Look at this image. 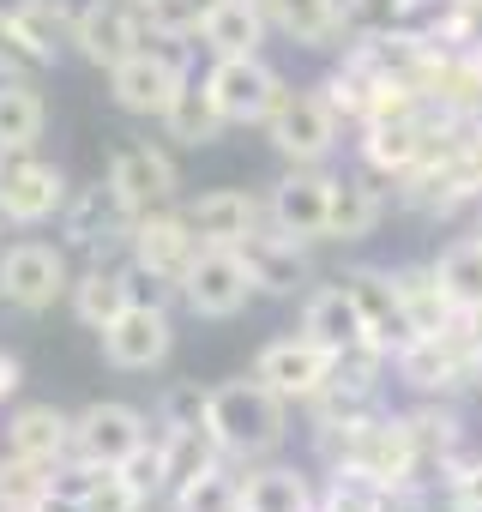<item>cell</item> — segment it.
Listing matches in <instances>:
<instances>
[{"label":"cell","instance_id":"6da1fadb","mask_svg":"<svg viewBox=\"0 0 482 512\" xmlns=\"http://www.w3.org/2000/svg\"><path fill=\"white\" fill-rule=\"evenodd\" d=\"M205 428H211V440H217L223 458H235V464H260V458H272V452L284 446V434H290V398L272 392L260 374H248V380H223V386H211Z\"/></svg>","mask_w":482,"mask_h":512},{"label":"cell","instance_id":"7a4b0ae2","mask_svg":"<svg viewBox=\"0 0 482 512\" xmlns=\"http://www.w3.org/2000/svg\"><path fill=\"white\" fill-rule=\"evenodd\" d=\"M320 452L332 464H350V470H368L374 482H386L392 494H410L416 470H422V452H416V434H410V416L404 410H374L350 428H320L314 434Z\"/></svg>","mask_w":482,"mask_h":512},{"label":"cell","instance_id":"3957f363","mask_svg":"<svg viewBox=\"0 0 482 512\" xmlns=\"http://www.w3.org/2000/svg\"><path fill=\"white\" fill-rule=\"evenodd\" d=\"M199 253H205V241L193 235V223H187L181 205L139 211V223H133V235H127V260H133L163 296H181V278L193 272Z\"/></svg>","mask_w":482,"mask_h":512},{"label":"cell","instance_id":"277c9868","mask_svg":"<svg viewBox=\"0 0 482 512\" xmlns=\"http://www.w3.org/2000/svg\"><path fill=\"white\" fill-rule=\"evenodd\" d=\"M67 175L61 163L37 157V145H0V217L13 229H37L67 211Z\"/></svg>","mask_w":482,"mask_h":512},{"label":"cell","instance_id":"5b68a950","mask_svg":"<svg viewBox=\"0 0 482 512\" xmlns=\"http://www.w3.org/2000/svg\"><path fill=\"white\" fill-rule=\"evenodd\" d=\"M205 91H211V103L223 109L229 127H266L290 85L278 79V67L266 55H211Z\"/></svg>","mask_w":482,"mask_h":512},{"label":"cell","instance_id":"8992f818","mask_svg":"<svg viewBox=\"0 0 482 512\" xmlns=\"http://www.w3.org/2000/svg\"><path fill=\"white\" fill-rule=\"evenodd\" d=\"M67 290H73L67 247H55V241H13V247H0V302H7V308L49 314Z\"/></svg>","mask_w":482,"mask_h":512},{"label":"cell","instance_id":"52a82bcc","mask_svg":"<svg viewBox=\"0 0 482 512\" xmlns=\"http://www.w3.org/2000/svg\"><path fill=\"white\" fill-rule=\"evenodd\" d=\"M392 374H398L410 392H422V398H446V392H464V386L482 380V356L464 344V332H458V320H452V326L434 332V338H410V344L392 356Z\"/></svg>","mask_w":482,"mask_h":512},{"label":"cell","instance_id":"ba28073f","mask_svg":"<svg viewBox=\"0 0 482 512\" xmlns=\"http://www.w3.org/2000/svg\"><path fill=\"white\" fill-rule=\"evenodd\" d=\"M97 344H103V362H109L115 374H151V368H163L169 350H175V320H169L163 302L133 296V302L97 332Z\"/></svg>","mask_w":482,"mask_h":512},{"label":"cell","instance_id":"9c48e42d","mask_svg":"<svg viewBox=\"0 0 482 512\" xmlns=\"http://www.w3.org/2000/svg\"><path fill=\"white\" fill-rule=\"evenodd\" d=\"M254 296H260V284H254V266L241 247H205L193 272L181 278V302L199 320H235Z\"/></svg>","mask_w":482,"mask_h":512},{"label":"cell","instance_id":"30bf717a","mask_svg":"<svg viewBox=\"0 0 482 512\" xmlns=\"http://www.w3.org/2000/svg\"><path fill=\"white\" fill-rule=\"evenodd\" d=\"M187 79H193V73H187V61H181V55H169V49H151V43H145V49H133L121 67H109V97H115V109H121V115L163 121Z\"/></svg>","mask_w":482,"mask_h":512},{"label":"cell","instance_id":"8fae6325","mask_svg":"<svg viewBox=\"0 0 482 512\" xmlns=\"http://www.w3.org/2000/svg\"><path fill=\"white\" fill-rule=\"evenodd\" d=\"M266 133H272L284 163H326L338 151V139H344V121H338V109L320 91H284V103L272 109Z\"/></svg>","mask_w":482,"mask_h":512},{"label":"cell","instance_id":"7c38bea8","mask_svg":"<svg viewBox=\"0 0 482 512\" xmlns=\"http://www.w3.org/2000/svg\"><path fill=\"white\" fill-rule=\"evenodd\" d=\"M133 223H139V211L115 193V181L103 175L97 187H79L73 199H67V211H61V229H67V247H79V253H91V260H103V253H115V247H127V235H133Z\"/></svg>","mask_w":482,"mask_h":512},{"label":"cell","instance_id":"4fadbf2b","mask_svg":"<svg viewBox=\"0 0 482 512\" xmlns=\"http://www.w3.org/2000/svg\"><path fill=\"white\" fill-rule=\"evenodd\" d=\"M332 368H338V350H326V344H320V338H308V332L272 338V344L254 356V374H260L272 392H284L290 404L320 398V392H326V380H332Z\"/></svg>","mask_w":482,"mask_h":512},{"label":"cell","instance_id":"5bb4252c","mask_svg":"<svg viewBox=\"0 0 482 512\" xmlns=\"http://www.w3.org/2000/svg\"><path fill=\"white\" fill-rule=\"evenodd\" d=\"M145 440H151V422H145L139 404L103 398V404H85L73 416V452L91 458V464H127Z\"/></svg>","mask_w":482,"mask_h":512},{"label":"cell","instance_id":"9a60e30c","mask_svg":"<svg viewBox=\"0 0 482 512\" xmlns=\"http://www.w3.org/2000/svg\"><path fill=\"white\" fill-rule=\"evenodd\" d=\"M151 37H145V25H139V7L133 0H91V7H79V19H73V49H79V61H91V67H121L133 49H145Z\"/></svg>","mask_w":482,"mask_h":512},{"label":"cell","instance_id":"2e32d148","mask_svg":"<svg viewBox=\"0 0 482 512\" xmlns=\"http://www.w3.org/2000/svg\"><path fill=\"white\" fill-rule=\"evenodd\" d=\"M326 211H332V175L320 163H290V175L266 199V223L296 241H326Z\"/></svg>","mask_w":482,"mask_h":512},{"label":"cell","instance_id":"e0dca14e","mask_svg":"<svg viewBox=\"0 0 482 512\" xmlns=\"http://www.w3.org/2000/svg\"><path fill=\"white\" fill-rule=\"evenodd\" d=\"M181 211H187V223L205 247H248V235L266 229V205L248 187H211Z\"/></svg>","mask_w":482,"mask_h":512},{"label":"cell","instance_id":"ac0fdd59","mask_svg":"<svg viewBox=\"0 0 482 512\" xmlns=\"http://www.w3.org/2000/svg\"><path fill=\"white\" fill-rule=\"evenodd\" d=\"M109 181H115V193H121L133 211L175 205V193H181V169H175V157L157 151V145H121V151L109 157Z\"/></svg>","mask_w":482,"mask_h":512},{"label":"cell","instance_id":"d6986e66","mask_svg":"<svg viewBox=\"0 0 482 512\" xmlns=\"http://www.w3.org/2000/svg\"><path fill=\"white\" fill-rule=\"evenodd\" d=\"M344 284H350V296H356V308H362L368 338L398 356V350L416 338V332H410V314H404V296H398V278H392L386 266H356V272H344Z\"/></svg>","mask_w":482,"mask_h":512},{"label":"cell","instance_id":"ffe728a7","mask_svg":"<svg viewBox=\"0 0 482 512\" xmlns=\"http://www.w3.org/2000/svg\"><path fill=\"white\" fill-rule=\"evenodd\" d=\"M0 452L13 458H37V464H61L73 452V416L55 404H19L0 428Z\"/></svg>","mask_w":482,"mask_h":512},{"label":"cell","instance_id":"44dd1931","mask_svg":"<svg viewBox=\"0 0 482 512\" xmlns=\"http://www.w3.org/2000/svg\"><path fill=\"white\" fill-rule=\"evenodd\" d=\"M422 139H428V109H422V115H398V121H368V127H356L362 163H368L374 175H386V181H404V175L416 169Z\"/></svg>","mask_w":482,"mask_h":512},{"label":"cell","instance_id":"7402d4cb","mask_svg":"<svg viewBox=\"0 0 482 512\" xmlns=\"http://www.w3.org/2000/svg\"><path fill=\"white\" fill-rule=\"evenodd\" d=\"M266 31H272L266 0H211L205 25H199V43L211 55H260Z\"/></svg>","mask_w":482,"mask_h":512},{"label":"cell","instance_id":"603a6c76","mask_svg":"<svg viewBox=\"0 0 482 512\" xmlns=\"http://www.w3.org/2000/svg\"><path fill=\"white\" fill-rule=\"evenodd\" d=\"M248 266H254V284L266 290V296H296L302 284H308V241H296V235H284V229H260V235H248Z\"/></svg>","mask_w":482,"mask_h":512},{"label":"cell","instance_id":"cb8c5ba5","mask_svg":"<svg viewBox=\"0 0 482 512\" xmlns=\"http://www.w3.org/2000/svg\"><path fill=\"white\" fill-rule=\"evenodd\" d=\"M241 512H320V494L296 464H248L241 470Z\"/></svg>","mask_w":482,"mask_h":512},{"label":"cell","instance_id":"d4e9b609","mask_svg":"<svg viewBox=\"0 0 482 512\" xmlns=\"http://www.w3.org/2000/svg\"><path fill=\"white\" fill-rule=\"evenodd\" d=\"M302 332L308 338H320L326 350H356V344H374L368 338V326H362V308H356V296H350V284L338 278V284H320L314 296H308V308H302Z\"/></svg>","mask_w":482,"mask_h":512},{"label":"cell","instance_id":"484cf974","mask_svg":"<svg viewBox=\"0 0 482 512\" xmlns=\"http://www.w3.org/2000/svg\"><path fill=\"white\" fill-rule=\"evenodd\" d=\"M272 31H284L296 49H338L350 19H344V0H266Z\"/></svg>","mask_w":482,"mask_h":512},{"label":"cell","instance_id":"4316f807","mask_svg":"<svg viewBox=\"0 0 482 512\" xmlns=\"http://www.w3.org/2000/svg\"><path fill=\"white\" fill-rule=\"evenodd\" d=\"M67 302H73V314H79V326H91V332H103L127 302H133V278H127V266H103V260H91L79 278H73V290H67Z\"/></svg>","mask_w":482,"mask_h":512},{"label":"cell","instance_id":"83f0119b","mask_svg":"<svg viewBox=\"0 0 482 512\" xmlns=\"http://www.w3.org/2000/svg\"><path fill=\"white\" fill-rule=\"evenodd\" d=\"M386 199L368 175H332V211H326V241H368L380 223Z\"/></svg>","mask_w":482,"mask_h":512},{"label":"cell","instance_id":"f1b7e54d","mask_svg":"<svg viewBox=\"0 0 482 512\" xmlns=\"http://www.w3.org/2000/svg\"><path fill=\"white\" fill-rule=\"evenodd\" d=\"M398 296H404V314H410V332L416 338H434L458 320V302L446 296V284L434 278V260L428 266H398Z\"/></svg>","mask_w":482,"mask_h":512},{"label":"cell","instance_id":"f546056e","mask_svg":"<svg viewBox=\"0 0 482 512\" xmlns=\"http://www.w3.org/2000/svg\"><path fill=\"white\" fill-rule=\"evenodd\" d=\"M73 19H79V7H67V0H19L13 7V25H19L25 49L37 55V67L61 61V49L73 43Z\"/></svg>","mask_w":482,"mask_h":512},{"label":"cell","instance_id":"4dcf8cb0","mask_svg":"<svg viewBox=\"0 0 482 512\" xmlns=\"http://www.w3.org/2000/svg\"><path fill=\"white\" fill-rule=\"evenodd\" d=\"M157 446H163V494H181L187 482H199L205 470H217V464H223V452H217L211 428H163V434H157Z\"/></svg>","mask_w":482,"mask_h":512},{"label":"cell","instance_id":"1f68e13d","mask_svg":"<svg viewBox=\"0 0 482 512\" xmlns=\"http://www.w3.org/2000/svg\"><path fill=\"white\" fill-rule=\"evenodd\" d=\"M314 91H320V97L338 109V121L362 127V121L374 115V91H380V73H374V67H368L356 49H350V55H344V61H338V67H332L320 85H314Z\"/></svg>","mask_w":482,"mask_h":512},{"label":"cell","instance_id":"d6a6232c","mask_svg":"<svg viewBox=\"0 0 482 512\" xmlns=\"http://www.w3.org/2000/svg\"><path fill=\"white\" fill-rule=\"evenodd\" d=\"M163 127H169V139H181V145H217L223 139V109L211 103V91H205V79H187L181 85V97L169 103V115H163Z\"/></svg>","mask_w":482,"mask_h":512},{"label":"cell","instance_id":"836d02e7","mask_svg":"<svg viewBox=\"0 0 482 512\" xmlns=\"http://www.w3.org/2000/svg\"><path fill=\"white\" fill-rule=\"evenodd\" d=\"M49 121V103L37 91V79H0V145H37Z\"/></svg>","mask_w":482,"mask_h":512},{"label":"cell","instance_id":"e575fe53","mask_svg":"<svg viewBox=\"0 0 482 512\" xmlns=\"http://www.w3.org/2000/svg\"><path fill=\"white\" fill-rule=\"evenodd\" d=\"M404 416H410V434H416L422 464H440V470H446V464L464 452V422H458L452 404L428 398V404H416V410H404Z\"/></svg>","mask_w":482,"mask_h":512},{"label":"cell","instance_id":"d590c367","mask_svg":"<svg viewBox=\"0 0 482 512\" xmlns=\"http://www.w3.org/2000/svg\"><path fill=\"white\" fill-rule=\"evenodd\" d=\"M392 488L374 482L368 470H350V464H332V482L320 494V512H392Z\"/></svg>","mask_w":482,"mask_h":512},{"label":"cell","instance_id":"8d00e7d4","mask_svg":"<svg viewBox=\"0 0 482 512\" xmlns=\"http://www.w3.org/2000/svg\"><path fill=\"white\" fill-rule=\"evenodd\" d=\"M49 482H55V464L0 452V512H37L49 500Z\"/></svg>","mask_w":482,"mask_h":512},{"label":"cell","instance_id":"74e56055","mask_svg":"<svg viewBox=\"0 0 482 512\" xmlns=\"http://www.w3.org/2000/svg\"><path fill=\"white\" fill-rule=\"evenodd\" d=\"M434 278L446 284V296H452L458 308H476V302H482V241H476V235H464V241L440 247Z\"/></svg>","mask_w":482,"mask_h":512},{"label":"cell","instance_id":"f35d334b","mask_svg":"<svg viewBox=\"0 0 482 512\" xmlns=\"http://www.w3.org/2000/svg\"><path fill=\"white\" fill-rule=\"evenodd\" d=\"M133 7H139L145 37H157V43H181V37H199L211 0H133Z\"/></svg>","mask_w":482,"mask_h":512},{"label":"cell","instance_id":"ab89813d","mask_svg":"<svg viewBox=\"0 0 482 512\" xmlns=\"http://www.w3.org/2000/svg\"><path fill=\"white\" fill-rule=\"evenodd\" d=\"M422 0H344V19H350V37H380V31H404L416 25Z\"/></svg>","mask_w":482,"mask_h":512},{"label":"cell","instance_id":"60d3db41","mask_svg":"<svg viewBox=\"0 0 482 512\" xmlns=\"http://www.w3.org/2000/svg\"><path fill=\"white\" fill-rule=\"evenodd\" d=\"M169 500H175V512H241V476H229L217 464V470H205L199 482H187Z\"/></svg>","mask_w":482,"mask_h":512},{"label":"cell","instance_id":"b9f144b4","mask_svg":"<svg viewBox=\"0 0 482 512\" xmlns=\"http://www.w3.org/2000/svg\"><path fill=\"white\" fill-rule=\"evenodd\" d=\"M205 404H211V386H169L157 428H205Z\"/></svg>","mask_w":482,"mask_h":512},{"label":"cell","instance_id":"7bdbcfd3","mask_svg":"<svg viewBox=\"0 0 482 512\" xmlns=\"http://www.w3.org/2000/svg\"><path fill=\"white\" fill-rule=\"evenodd\" d=\"M446 500H452V512H482V458H452L446 470Z\"/></svg>","mask_w":482,"mask_h":512},{"label":"cell","instance_id":"ee69618b","mask_svg":"<svg viewBox=\"0 0 482 512\" xmlns=\"http://www.w3.org/2000/svg\"><path fill=\"white\" fill-rule=\"evenodd\" d=\"M79 512H145V494H139L121 470H109V476L85 494V506H79Z\"/></svg>","mask_w":482,"mask_h":512},{"label":"cell","instance_id":"f6af8a7d","mask_svg":"<svg viewBox=\"0 0 482 512\" xmlns=\"http://www.w3.org/2000/svg\"><path fill=\"white\" fill-rule=\"evenodd\" d=\"M115 470H121V476L145 494V500H151V494H163V446H157V434H151V440H145L127 464H115Z\"/></svg>","mask_w":482,"mask_h":512},{"label":"cell","instance_id":"bcb514c9","mask_svg":"<svg viewBox=\"0 0 482 512\" xmlns=\"http://www.w3.org/2000/svg\"><path fill=\"white\" fill-rule=\"evenodd\" d=\"M25 67H37V55L25 49V37H19L13 13H0V79H19Z\"/></svg>","mask_w":482,"mask_h":512},{"label":"cell","instance_id":"7dc6e473","mask_svg":"<svg viewBox=\"0 0 482 512\" xmlns=\"http://www.w3.org/2000/svg\"><path fill=\"white\" fill-rule=\"evenodd\" d=\"M458 332H464V344L482 356V302H476V308H458Z\"/></svg>","mask_w":482,"mask_h":512},{"label":"cell","instance_id":"c3c4849f","mask_svg":"<svg viewBox=\"0 0 482 512\" xmlns=\"http://www.w3.org/2000/svg\"><path fill=\"white\" fill-rule=\"evenodd\" d=\"M19 380H25L19 356H7V350H0V398H13V392H19Z\"/></svg>","mask_w":482,"mask_h":512},{"label":"cell","instance_id":"681fc988","mask_svg":"<svg viewBox=\"0 0 482 512\" xmlns=\"http://www.w3.org/2000/svg\"><path fill=\"white\" fill-rule=\"evenodd\" d=\"M458 7H464V13H476V19H482V0H458Z\"/></svg>","mask_w":482,"mask_h":512},{"label":"cell","instance_id":"f907efd6","mask_svg":"<svg viewBox=\"0 0 482 512\" xmlns=\"http://www.w3.org/2000/svg\"><path fill=\"white\" fill-rule=\"evenodd\" d=\"M476 241H482V217H476Z\"/></svg>","mask_w":482,"mask_h":512},{"label":"cell","instance_id":"816d5d0a","mask_svg":"<svg viewBox=\"0 0 482 512\" xmlns=\"http://www.w3.org/2000/svg\"><path fill=\"white\" fill-rule=\"evenodd\" d=\"M0 229H7V217H0Z\"/></svg>","mask_w":482,"mask_h":512},{"label":"cell","instance_id":"f5cc1de1","mask_svg":"<svg viewBox=\"0 0 482 512\" xmlns=\"http://www.w3.org/2000/svg\"><path fill=\"white\" fill-rule=\"evenodd\" d=\"M37 512H43V506H37Z\"/></svg>","mask_w":482,"mask_h":512}]
</instances>
